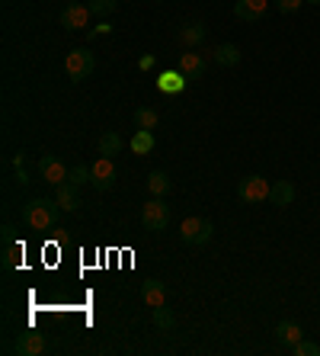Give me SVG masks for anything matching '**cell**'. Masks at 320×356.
<instances>
[{
    "mask_svg": "<svg viewBox=\"0 0 320 356\" xmlns=\"http://www.w3.org/2000/svg\"><path fill=\"white\" fill-rule=\"evenodd\" d=\"M58 212H61V206L55 199H29L23 206V222L33 232H49V228L58 225Z\"/></svg>",
    "mask_w": 320,
    "mask_h": 356,
    "instance_id": "obj_1",
    "label": "cell"
},
{
    "mask_svg": "<svg viewBox=\"0 0 320 356\" xmlns=\"http://www.w3.org/2000/svg\"><path fill=\"white\" fill-rule=\"evenodd\" d=\"M65 71H67V77H71L74 83L87 81V77L96 71V55L87 51V49H71L67 51V58H65Z\"/></svg>",
    "mask_w": 320,
    "mask_h": 356,
    "instance_id": "obj_2",
    "label": "cell"
},
{
    "mask_svg": "<svg viewBox=\"0 0 320 356\" xmlns=\"http://www.w3.org/2000/svg\"><path fill=\"white\" fill-rule=\"evenodd\" d=\"M214 234V225L208 222V218H199V216H189L186 222L180 225V238L183 244H192V248H202V244H208Z\"/></svg>",
    "mask_w": 320,
    "mask_h": 356,
    "instance_id": "obj_3",
    "label": "cell"
},
{
    "mask_svg": "<svg viewBox=\"0 0 320 356\" xmlns=\"http://www.w3.org/2000/svg\"><path fill=\"white\" fill-rule=\"evenodd\" d=\"M269 190H272V183L266 180V177H260V174L244 177V180L237 183V196H240V202H246V206L269 202Z\"/></svg>",
    "mask_w": 320,
    "mask_h": 356,
    "instance_id": "obj_4",
    "label": "cell"
},
{
    "mask_svg": "<svg viewBox=\"0 0 320 356\" xmlns=\"http://www.w3.org/2000/svg\"><path fill=\"white\" fill-rule=\"evenodd\" d=\"M141 222H144L148 232H167V228H170V206L164 202V196H154L151 202H144Z\"/></svg>",
    "mask_w": 320,
    "mask_h": 356,
    "instance_id": "obj_5",
    "label": "cell"
},
{
    "mask_svg": "<svg viewBox=\"0 0 320 356\" xmlns=\"http://www.w3.org/2000/svg\"><path fill=\"white\" fill-rule=\"evenodd\" d=\"M39 174H42V180L51 183V186H61V183L71 180V170H67V164L58 158V154H42Z\"/></svg>",
    "mask_w": 320,
    "mask_h": 356,
    "instance_id": "obj_6",
    "label": "cell"
},
{
    "mask_svg": "<svg viewBox=\"0 0 320 356\" xmlns=\"http://www.w3.org/2000/svg\"><path fill=\"white\" fill-rule=\"evenodd\" d=\"M90 7L87 3H71V7L61 10V26H65L67 33H77V29H87L90 26Z\"/></svg>",
    "mask_w": 320,
    "mask_h": 356,
    "instance_id": "obj_7",
    "label": "cell"
},
{
    "mask_svg": "<svg viewBox=\"0 0 320 356\" xmlns=\"http://www.w3.org/2000/svg\"><path fill=\"white\" fill-rule=\"evenodd\" d=\"M90 170H93V186H96L99 193H106V190H112V183H115V164H112V158H96L90 164Z\"/></svg>",
    "mask_w": 320,
    "mask_h": 356,
    "instance_id": "obj_8",
    "label": "cell"
},
{
    "mask_svg": "<svg viewBox=\"0 0 320 356\" xmlns=\"http://www.w3.org/2000/svg\"><path fill=\"white\" fill-rule=\"evenodd\" d=\"M13 353H19V356H39V353H45V334H39V331L19 334L17 343H13Z\"/></svg>",
    "mask_w": 320,
    "mask_h": 356,
    "instance_id": "obj_9",
    "label": "cell"
},
{
    "mask_svg": "<svg viewBox=\"0 0 320 356\" xmlns=\"http://www.w3.org/2000/svg\"><path fill=\"white\" fill-rule=\"evenodd\" d=\"M266 7H269V0H237L234 3V17L244 19V23H256V19L266 17Z\"/></svg>",
    "mask_w": 320,
    "mask_h": 356,
    "instance_id": "obj_10",
    "label": "cell"
},
{
    "mask_svg": "<svg viewBox=\"0 0 320 356\" xmlns=\"http://www.w3.org/2000/svg\"><path fill=\"white\" fill-rule=\"evenodd\" d=\"M55 202L65 209V212H77V209H81V186H74L71 180L55 186Z\"/></svg>",
    "mask_w": 320,
    "mask_h": 356,
    "instance_id": "obj_11",
    "label": "cell"
},
{
    "mask_svg": "<svg viewBox=\"0 0 320 356\" xmlns=\"http://www.w3.org/2000/svg\"><path fill=\"white\" fill-rule=\"evenodd\" d=\"M176 71L180 74H186V77H202L205 74V58L199 55V51H183L180 55V61H176Z\"/></svg>",
    "mask_w": 320,
    "mask_h": 356,
    "instance_id": "obj_12",
    "label": "cell"
},
{
    "mask_svg": "<svg viewBox=\"0 0 320 356\" xmlns=\"http://www.w3.org/2000/svg\"><path fill=\"white\" fill-rule=\"evenodd\" d=\"M176 42H180L183 49H199L202 42H205V26L202 23H186L180 26V33H176Z\"/></svg>",
    "mask_w": 320,
    "mask_h": 356,
    "instance_id": "obj_13",
    "label": "cell"
},
{
    "mask_svg": "<svg viewBox=\"0 0 320 356\" xmlns=\"http://www.w3.org/2000/svg\"><path fill=\"white\" fill-rule=\"evenodd\" d=\"M295 183L292 180H276L272 183V190H269V202L272 206H279V209H285V206H292L295 202Z\"/></svg>",
    "mask_w": 320,
    "mask_h": 356,
    "instance_id": "obj_14",
    "label": "cell"
},
{
    "mask_svg": "<svg viewBox=\"0 0 320 356\" xmlns=\"http://www.w3.org/2000/svg\"><path fill=\"white\" fill-rule=\"evenodd\" d=\"M141 298L148 308H157V305H167V286L160 280H148L141 282Z\"/></svg>",
    "mask_w": 320,
    "mask_h": 356,
    "instance_id": "obj_15",
    "label": "cell"
},
{
    "mask_svg": "<svg viewBox=\"0 0 320 356\" xmlns=\"http://www.w3.org/2000/svg\"><path fill=\"white\" fill-rule=\"evenodd\" d=\"M96 154H103V158H115V154H122V135L112 132V129H106V132L96 138Z\"/></svg>",
    "mask_w": 320,
    "mask_h": 356,
    "instance_id": "obj_16",
    "label": "cell"
},
{
    "mask_svg": "<svg viewBox=\"0 0 320 356\" xmlns=\"http://www.w3.org/2000/svg\"><path fill=\"white\" fill-rule=\"evenodd\" d=\"M276 340H279L282 347H295L298 340H304L301 324H295V321H279V324H276Z\"/></svg>",
    "mask_w": 320,
    "mask_h": 356,
    "instance_id": "obj_17",
    "label": "cell"
},
{
    "mask_svg": "<svg viewBox=\"0 0 320 356\" xmlns=\"http://www.w3.org/2000/svg\"><path fill=\"white\" fill-rule=\"evenodd\" d=\"M212 61L221 67H234L240 65V49L237 45H230V42H224V45H218V49H212Z\"/></svg>",
    "mask_w": 320,
    "mask_h": 356,
    "instance_id": "obj_18",
    "label": "cell"
},
{
    "mask_svg": "<svg viewBox=\"0 0 320 356\" xmlns=\"http://www.w3.org/2000/svg\"><path fill=\"white\" fill-rule=\"evenodd\" d=\"M128 148H132L135 154H151V151H154V132H151V129H138V132L132 135V141H128Z\"/></svg>",
    "mask_w": 320,
    "mask_h": 356,
    "instance_id": "obj_19",
    "label": "cell"
},
{
    "mask_svg": "<svg viewBox=\"0 0 320 356\" xmlns=\"http://www.w3.org/2000/svg\"><path fill=\"white\" fill-rule=\"evenodd\" d=\"M170 177L164 174V170H154V174H148V193L151 196H167L170 193Z\"/></svg>",
    "mask_w": 320,
    "mask_h": 356,
    "instance_id": "obj_20",
    "label": "cell"
},
{
    "mask_svg": "<svg viewBox=\"0 0 320 356\" xmlns=\"http://www.w3.org/2000/svg\"><path fill=\"white\" fill-rule=\"evenodd\" d=\"M173 324H176V315H173L167 305H157L154 308V327L157 331H173Z\"/></svg>",
    "mask_w": 320,
    "mask_h": 356,
    "instance_id": "obj_21",
    "label": "cell"
},
{
    "mask_svg": "<svg viewBox=\"0 0 320 356\" xmlns=\"http://www.w3.org/2000/svg\"><path fill=\"white\" fill-rule=\"evenodd\" d=\"M157 125V113L151 106L135 109V129H154Z\"/></svg>",
    "mask_w": 320,
    "mask_h": 356,
    "instance_id": "obj_22",
    "label": "cell"
},
{
    "mask_svg": "<svg viewBox=\"0 0 320 356\" xmlns=\"http://www.w3.org/2000/svg\"><path fill=\"white\" fill-rule=\"evenodd\" d=\"M90 180H93V170H90L87 164L71 167V183H74V186H87Z\"/></svg>",
    "mask_w": 320,
    "mask_h": 356,
    "instance_id": "obj_23",
    "label": "cell"
},
{
    "mask_svg": "<svg viewBox=\"0 0 320 356\" xmlns=\"http://www.w3.org/2000/svg\"><path fill=\"white\" fill-rule=\"evenodd\" d=\"M87 7H90V13H96V17H109V13L119 7V0H90Z\"/></svg>",
    "mask_w": 320,
    "mask_h": 356,
    "instance_id": "obj_24",
    "label": "cell"
},
{
    "mask_svg": "<svg viewBox=\"0 0 320 356\" xmlns=\"http://www.w3.org/2000/svg\"><path fill=\"white\" fill-rule=\"evenodd\" d=\"M189 77L186 74H180V71H176V74H164L160 77V90H183V83H186Z\"/></svg>",
    "mask_w": 320,
    "mask_h": 356,
    "instance_id": "obj_25",
    "label": "cell"
},
{
    "mask_svg": "<svg viewBox=\"0 0 320 356\" xmlns=\"http://www.w3.org/2000/svg\"><path fill=\"white\" fill-rule=\"evenodd\" d=\"M292 350H295V356H320V343H311V340H298Z\"/></svg>",
    "mask_w": 320,
    "mask_h": 356,
    "instance_id": "obj_26",
    "label": "cell"
},
{
    "mask_svg": "<svg viewBox=\"0 0 320 356\" xmlns=\"http://www.w3.org/2000/svg\"><path fill=\"white\" fill-rule=\"evenodd\" d=\"M304 0H276V10L279 13H295V10H301Z\"/></svg>",
    "mask_w": 320,
    "mask_h": 356,
    "instance_id": "obj_27",
    "label": "cell"
},
{
    "mask_svg": "<svg viewBox=\"0 0 320 356\" xmlns=\"http://www.w3.org/2000/svg\"><path fill=\"white\" fill-rule=\"evenodd\" d=\"M3 266H7V270H13V266H17V250H13V248H7V254H3Z\"/></svg>",
    "mask_w": 320,
    "mask_h": 356,
    "instance_id": "obj_28",
    "label": "cell"
},
{
    "mask_svg": "<svg viewBox=\"0 0 320 356\" xmlns=\"http://www.w3.org/2000/svg\"><path fill=\"white\" fill-rule=\"evenodd\" d=\"M106 33H112V26H109V23H103V26H96V29H90V33H87V35H90V39H96V35H106Z\"/></svg>",
    "mask_w": 320,
    "mask_h": 356,
    "instance_id": "obj_29",
    "label": "cell"
},
{
    "mask_svg": "<svg viewBox=\"0 0 320 356\" xmlns=\"http://www.w3.org/2000/svg\"><path fill=\"white\" fill-rule=\"evenodd\" d=\"M138 67L141 71H151V67H154V55H144V58L138 61Z\"/></svg>",
    "mask_w": 320,
    "mask_h": 356,
    "instance_id": "obj_30",
    "label": "cell"
},
{
    "mask_svg": "<svg viewBox=\"0 0 320 356\" xmlns=\"http://www.w3.org/2000/svg\"><path fill=\"white\" fill-rule=\"evenodd\" d=\"M304 3H317V7H320V0H304Z\"/></svg>",
    "mask_w": 320,
    "mask_h": 356,
    "instance_id": "obj_31",
    "label": "cell"
},
{
    "mask_svg": "<svg viewBox=\"0 0 320 356\" xmlns=\"http://www.w3.org/2000/svg\"><path fill=\"white\" fill-rule=\"evenodd\" d=\"M154 3H160V0H154Z\"/></svg>",
    "mask_w": 320,
    "mask_h": 356,
    "instance_id": "obj_32",
    "label": "cell"
}]
</instances>
